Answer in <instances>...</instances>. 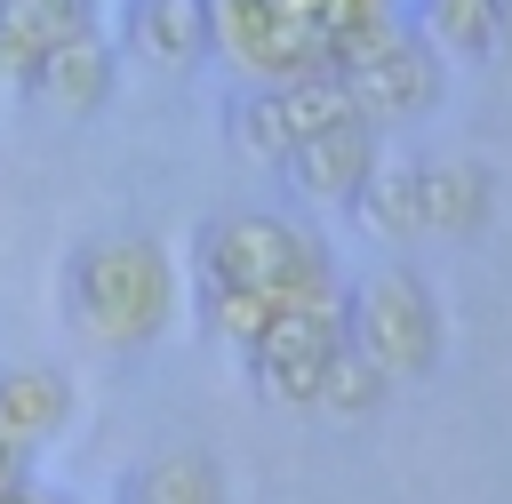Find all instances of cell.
Segmentation results:
<instances>
[{
	"label": "cell",
	"instance_id": "cell-1",
	"mask_svg": "<svg viewBox=\"0 0 512 504\" xmlns=\"http://www.w3.org/2000/svg\"><path fill=\"white\" fill-rule=\"evenodd\" d=\"M64 320L96 344V352H144L176 328L184 280L176 256L152 232H88L64 256Z\"/></svg>",
	"mask_w": 512,
	"mask_h": 504
},
{
	"label": "cell",
	"instance_id": "cell-2",
	"mask_svg": "<svg viewBox=\"0 0 512 504\" xmlns=\"http://www.w3.org/2000/svg\"><path fill=\"white\" fill-rule=\"evenodd\" d=\"M208 8V56L240 64L256 88L320 80L344 64L352 40L392 24V0H200Z\"/></svg>",
	"mask_w": 512,
	"mask_h": 504
},
{
	"label": "cell",
	"instance_id": "cell-3",
	"mask_svg": "<svg viewBox=\"0 0 512 504\" xmlns=\"http://www.w3.org/2000/svg\"><path fill=\"white\" fill-rule=\"evenodd\" d=\"M192 280L200 288H248L264 304H304V296H344L328 248L280 216V208H224L192 240Z\"/></svg>",
	"mask_w": 512,
	"mask_h": 504
},
{
	"label": "cell",
	"instance_id": "cell-4",
	"mask_svg": "<svg viewBox=\"0 0 512 504\" xmlns=\"http://www.w3.org/2000/svg\"><path fill=\"white\" fill-rule=\"evenodd\" d=\"M360 224L376 240H472L496 216V168L480 160H376V176L360 184Z\"/></svg>",
	"mask_w": 512,
	"mask_h": 504
},
{
	"label": "cell",
	"instance_id": "cell-5",
	"mask_svg": "<svg viewBox=\"0 0 512 504\" xmlns=\"http://www.w3.org/2000/svg\"><path fill=\"white\" fill-rule=\"evenodd\" d=\"M344 344L384 384H416L440 368V296L408 264H384L360 288H344Z\"/></svg>",
	"mask_w": 512,
	"mask_h": 504
},
{
	"label": "cell",
	"instance_id": "cell-6",
	"mask_svg": "<svg viewBox=\"0 0 512 504\" xmlns=\"http://www.w3.org/2000/svg\"><path fill=\"white\" fill-rule=\"evenodd\" d=\"M336 80H344V96H352V112H360L368 128L424 120V112L440 104V56H432L408 24H376L368 40H352L344 64H336Z\"/></svg>",
	"mask_w": 512,
	"mask_h": 504
},
{
	"label": "cell",
	"instance_id": "cell-7",
	"mask_svg": "<svg viewBox=\"0 0 512 504\" xmlns=\"http://www.w3.org/2000/svg\"><path fill=\"white\" fill-rule=\"evenodd\" d=\"M336 344H344V296H304V304H280V312L248 336L240 368H248V384H256L264 400L312 408V384H320V368H328Z\"/></svg>",
	"mask_w": 512,
	"mask_h": 504
},
{
	"label": "cell",
	"instance_id": "cell-8",
	"mask_svg": "<svg viewBox=\"0 0 512 504\" xmlns=\"http://www.w3.org/2000/svg\"><path fill=\"white\" fill-rule=\"evenodd\" d=\"M280 176L296 184V192H312V200H360V184L376 176V128L352 112V120H336V128H320V136H304L288 160H280Z\"/></svg>",
	"mask_w": 512,
	"mask_h": 504
},
{
	"label": "cell",
	"instance_id": "cell-9",
	"mask_svg": "<svg viewBox=\"0 0 512 504\" xmlns=\"http://www.w3.org/2000/svg\"><path fill=\"white\" fill-rule=\"evenodd\" d=\"M80 32H96V0H0V80L24 88L32 64Z\"/></svg>",
	"mask_w": 512,
	"mask_h": 504
},
{
	"label": "cell",
	"instance_id": "cell-10",
	"mask_svg": "<svg viewBox=\"0 0 512 504\" xmlns=\"http://www.w3.org/2000/svg\"><path fill=\"white\" fill-rule=\"evenodd\" d=\"M112 504H232V488L200 440H176V448H152L144 464H128Z\"/></svg>",
	"mask_w": 512,
	"mask_h": 504
},
{
	"label": "cell",
	"instance_id": "cell-11",
	"mask_svg": "<svg viewBox=\"0 0 512 504\" xmlns=\"http://www.w3.org/2000/svg\"><path fill=\"white\" fill-rule=\"evenodd\" d=\"M72 424V376L48 360H0V440L40 448Z\"/></svg>",
	"mask_w": 512,
	"mask_h": 504
},
{
	"label": "cell",
	"instance_id": "cell-12",
	"mask_svg": "<svg viewBox=\"0 0 512 504\" xmlns=\"http://www.w3.org/2000/svg\"><path fill=\"white\" fill-rule=\"evenodd\" d=\"M112 48L96 40V32H80V40H64V48H48L40 64H32V80H24V96H40V104H64V112H96L104 96H112Z\"/></svg>",
	"mask_w": 512,
	"mask_h": 504
},
{
	"label": "cell",
	"instance_id": "cell-13",
	"mask_svg": "<svg viewBox=\"0 0 512 504\" xmlns=\"http://www.w3.org/2000/svg\"><path fill=\"white\" fill-rule=\"evenodd\" d=\"M128 48L144 64H192V56H208V8L200 0H128Z\"/></svg>",
	"mask_w": 512,
	"mask_h": 504
},
{
	"label": "cell",
	"instance_id": "cell-14",
	"mask_svg": "<svg viewBox=\"0 0 512 504\" xmlns=\"http://www.w3.org/2000/svg\"><path fill=\"white\" fill-rule=\"evenodd\" d=\"M408 32L432 56H496V0H408Z\"/></svg>",
	"mask_w": 512,
	"mask_h": 504
},
{
	"label": "cell",
	"instance_id": "cell-15",
	"mask_svg": "<svg viewBox=\"0 0 512 504\" xmlns=\"http://www.w3.org/2000/svg\"><path fill=\"white\" fill-rule=\"evenodd\" d=\"M384 400H392V384H384L352 344H336L328 368H320V384H312V408H328V416H376Z\"/></svg>",
	"mask_w": 512,
	"mask_h": 504
},
{
	"label": "cell",
	"instance_id": "cell-16",
	"mask_svg": "<svg viewBox=\"0 0 512 504\" xmlns=\"http://www.w3.org/2000/svg\"><path fill=\"white\" fill-rule=\"evenodd\" d=\"M16 488H32V448L0 440V496H16Z\"/></svg>",
	"mask_w": 512,
	"mask_h": 504
},
{
	"label": "cell",
	"instance_id": "cell-17",
	"mask_svg": "<svg viewBox=\"0 0 512 504\" xmlns=\"http://www.w3.org/2000/svg\"><path fill=\"white\" fill-rule=\"evenodd\" d=\"M0 504H64V496H48V488H16V496H0Z\"/></svg>",
	"mask_w": 512,
	"mask_h": 504
},
{
	"label": "cell",
	"instance_id": "cell-18",
	"mask_svg": "<svg viewBox=\"0 0 512 504\" xmlns=\"http://www.w3.org/2000/svg\"><path fill=\"white\" fill-rule=\"evenodd\" d=\"M496 40H512V0H496Z\"/></svg>",
	"mask_w": 512,
	"mask_h": 504
}]
</instances>
